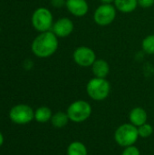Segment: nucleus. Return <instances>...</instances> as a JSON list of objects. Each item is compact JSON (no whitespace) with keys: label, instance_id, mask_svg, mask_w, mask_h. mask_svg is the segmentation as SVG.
I'll use <instances>...</instances> for the list:
<instances>
[{"label":"nucleus","instance_id":"1","mask_svg":"<svg viewBox=\"0 0 154 155\" xmlns=\"http://www.w3.org/2000/svg\"><path fill=\"white\" fill-rule=\"evenodd\" d=\"M58 45V37L53 31H47L41 33L34 38L31 49L35 56L46 58L53 55L57 51Z\"/></svg>","mask_w":154,"mask_h":155},{"label":"nucleus","instance_id":"2","mask_svg":"<svg viewBox=\"0 0 154 155\" xmlns=\"http://www.w3.org/2000/svg\"><path fill=\"white\" fill-rule=\"evenodd\" d=\"M113 138L115 143L121 147L133 146L139 139L138 128L131 123L123 124L115 130Z\"/></svg>","mask_w":154,"mask_h":155},{"label":"nucleus","instance_id":"3","mask_svg":"<svg viewBox=\"0 0 154 155\" xmlns=\"http://www.w3.org/2000/svg\"><path fill=\"white\" fill-rule=\"evenodd\" d=\"M111 92V84L106 78H92L86 84V93L88 96L97 102L105 100Z\"/></svg>","mask_w":154,"mask_h":155},{"label":"nucleus","instance_id":"4","mask_svg":"<svg viewBox=\"0 0 154 155\" xmlns=\"http://www.w3.org/2000/svg\"><path fill=\"white\" fill-rule=\"evenodd\" d=\"M93 109L91 104L84 100L73 102L66 110L69 120L75 124H81L87 121L90 118Z\"/></svg>","mask_w":154,"mask_h":155},{"label":"nucleus","instance_id":"5","mask_svg":"<svg viewBox=\"0 0 154 155\" xmlns=\"http://www.w3.org/2000/svg\"><path fill=\"white\" fill-rule=\"evenodd\" d=\"M32 25L40 33L50 31L54 25V18L51 11L45 7L37 8L32 15Z\"/></svg>","mask_w":154,"mask_h":155},{"label":"nucleus","instance_id":"6","mask_svg":"<svg viewBox=\"0 0 154 155\" xmlns=\"http://www.w3.org/2000/svg\"><path fill=\"white\" fill-rule=\"evenodd\" d=\"M9 118L16 124H27L34 119V112L27 104H17L11 108Z\"/></svg>","mask_w":154,"mask_h":155},{"label":"nucleus","instance_id":"7","mask_svg":"<svg viewBox=\"0 0 154 155\" xmlns=\"http://www.w3.org/2000/svg\"><path fill=\"white\" fill-rule=\"evenodd\" d=\"M116 8L112 4H102L99 5L93 14L95 24L101 26L111 25L116 17Z\"/></svg>","mask_w":154,"mask_h":155},{"label":"nucleus","instance_id":"8","mask_svg":"<svg viewBox=\"0 0 154 155\" xmlns=\"http://www.w3.org/2000/svg\"><path fill=\"white\" fill-rule=\"evenodd\" d=\"M73 59L76 64L81 67H89L96 60L95 52L88 46H79L77 47L73 54Z\"/></svg>","mask_w":154,"mask_h":155},{"label":"nucleus","instance_id":"9","mask_svg":"<svg viewBox=\"0 0 154 155\" xmlns=\"http://www.w3.org/2000/svg\"><path fill=\"white\" fill-rule=\"evenodd\" d=\"M74 23L68 17H62L58 19L53 25V33L60 38H64L69 36L74 32Z\"/></svg>","mask_w":154,"mask_h":155},{"label":"nucleus","instance_id":"10","mask_svg":"<svg viewBox=\"0 0 154 155\" xmlns=\"http://www.w3.org/2000/svg\"><path fill=\"white\" fill-rule=\"evenodd\" d=\"M65 6L76 17H83L89 11V5L86 0H66Z\"/></svg>","mask_w":154,"mask_h":155},{"label":"nucleus","instance_id":"11","mask_svg":"<svg viewBox=\"0 0 154 155\" xmlns=\"http://www.w3.org/2000/svg\"><path fill=\"white\" fill-rule=\"evenodd\" d=\"M147 112L142 107H134L129 113V121L136 127H139L147 123Z\"/></svg>","mask_w":154,"mask_h":155},{"label":"nucleus","instance_id":"12","mask_svg":"<svg viewBox=\"0 0 154 155\" xmlns=\"http://www.w3.org/2000/svg\"><path fill=\"white\" fill-rule=\"evenodd\" d=\"M91 67L94 77L106 78L110 73V65L103 59H96Z\"/></svg>","mask_w":154,"mask_h":155},{"label":"nucleus","instance_id":"13","mask_svg":"<svg viewBox=\"0 0 154 155\" xmlns=\"http://www.w3.org/2000/svg\"><path fill=\"white\" fill-rule=\"evenodd\" d=\"M115 8L122 13H132L138 6V0H114Z\"/></svg>","mask_w":154,"mask_h":155},{"label":"nucleus","instance_id":"14","mask_svg":"<svg viewBox=\"0 0 154 155\" xmlns=\"http://www.w3.org/2000/svg\"><path fill=\"white\" fill-rule=\"evenodd\" d=\"M52 116V110L47 106H41L34 111V120L40 124H44L51 121Z\"/></svg>","mask_w":154,"mask_h":155},{"label":"nucleus","instance_id":"15","mask_svg":"<svg viewBox=\"0 0 154 155\" xmlns=\"http://www.w3.org/2000/svg\"><path fill=\"white\" fill-rule=\"evenodd\" d=\"M67 155H88V150L84 143L80 141L72 142L66 150Z\"/></svg>","mask_w":154,"mask_h":155},{"label":"nucleus","instance_id":"16","mask_svg":"<svg viewBox=\"0 0 154 155\" xmlns=\"http://www.w3.org/2000/svg\"><path fill=\"white\" fill-rule=\"evenodd\" d=\"M69 117L66 113L64 112H57L54 114H53L52 119H51V124L52 125L56 128V129H62L67 125L69 123Z\"/></svg>","mask_w":154,"mask_h":155},{"label":"nucleus","instance_id":"17","mask_svg":"<svg viewBox=\"0 0 154 155\" xmlns=\"http://www.w3.org/2000/svg\"><path fill=\"white\" fill-rule=\"evenodd\" d=\"M142 47L146 54H154V35H149L143 40Z\"/></svg>","mask_w":154,"mask_h":155},{"label":"nucleus","instance_id":"18","mask_svg":"<svg viewBox=\"0 0 154 155\" xmlns=\"http://www.w3.org/2000/svg\"><path fill=\"white\" fill-rule=\"evenodd\" d=\"M137 128H138L139 137H141V138H149L153 134V127L152 126V124H150L148 123H145L144 124H143Z\"/></svg>","mask_w":154,"mask_h":155},{"label":"nucleus","instance_id":"19","mask_svg":"<svg viewBox=\"0 0 154 155\" xmlns=\"http://www.w3.org/2000/svg\"><path fill=\"white\" fill-rule=\"evenodd\" d=\"M121 155H141V152L136 146L133 145V146L124 148V150L123 151Z\"/></svg>","mask_w":154,"mask_h":155},{"label":"nucleus","instance_id":"20","mask_svg":"<svg viewBox=\"0 0 154 155\" xmlns=\"http://www.w3.org/2000/svg\"><path fill=\"white\" fill-rule=\"evenodd\" d=\"M154 5V0H138V5L143 8H150Z\"/></svg>","mask_w":154,"mask_h":155},{"label":"nucleus","instance_id":"21","mask_svg":"<svg viewBox=\"0 0 154 155\" xmlns=\"http://www.w3.org/2000/svg\"><path fill=\"white\" fill-rule=\"evenodd\" d=\"M66 0H51V4L53 6L56 8H60L64 5H65Z\"/></svg>","mask_w":154,"mask_h":155},{"label":"nucleus","instance_id":"22","mask_svg":"<svg viewBox=\"0 0 154 155\" xmlns=\"http://www.w3.org/2000/svg\"><path fill=\"white\" fill-rule=\"evenodd\" d=\"M102 4H112L114 2V0H100Z\"/></svg>","mask_w":154,"mask_h":155},{"label":"nucleus","instance_id":"23","mask_svg":"<svg viewBox=\"0 0 154 155\" xmlns=\"http://www.w3.org/2000/svg\"><path fill=\"white\" fill-rule=\"evenodd\" d=\"M3 143H4V136H3L2 133L0 132V147L3 145Z\"/></svg>","mask_w":154,"mask_h":155},{"label":"nucleus","instance_id":"24","mask_svg":"<svg viewBox=\"0 0 154 155\" xmlns=\"http://www.w3.org/2000/svg\"><path fill=\"white\" fill-rule=\"evenodd\" d=\"M0 31H1V27H0Z\"/></svg>","mask_w":154,"mask_h":155}]
</instances>
